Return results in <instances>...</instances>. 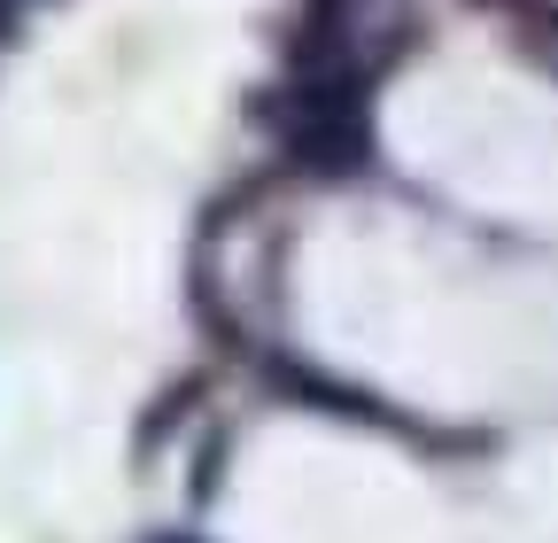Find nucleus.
Masks as SVG:
<instances>
[{
  "mask_svg": "<svg viewBox=\"0 0 558 543\" xmlns=\"http://www.w3.org/2000/svg\"><path fill=\"white\" fill-rule=\"evenodd\" d=\"M16 9H24V0H16Z\"/></svg>",
  "mask_w": 558,
  "mask_h": 543,
  "instance_id": "1",
  "label": "nucleus"
}]
</instances>
